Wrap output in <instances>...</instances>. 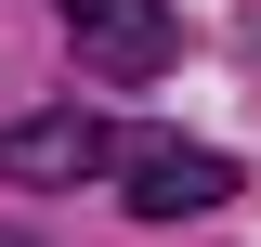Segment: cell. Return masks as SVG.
<instances>
[{
    "label": "cell",
    "mask_w": 261,
    "mask_h": 247,
    "mask_svg": "<svg viewBox=\"0 0 261 247\" xmlns=\"http://www.w3.org/2000/svg\"><path fill=\"white\" fill-rule=\"evenodd\" d=\"M65 52L92 65L105 91H144L183 65V13L170 0H65Z\"/></svg>",
    "instance_id": "cell-1"
},
{
    "label": "cell",
    "mask_w": 261,
    "mask_h": 247,
    "mask_svg": "<svg viewBox=\"0 0 261 247\" xmlns=\"http://www.w3.org/2000/svg\"><path fill=\"white\" fill-rule=\"evenodd\" d=\"M118 182H130L144 221H196V208L235 195V156L222 143H170V130H118Z\"/></svg>",
    "instance_id": "cell-2"
},
{
    "label": "cell",
    "mask_w": 261,
    "mask_h": 247,
    "mask_svg": "<svg viewBox=\"0 0 261 247\" xmlns=\"http://www.w3.org/2000/svg\"><path fill=\"white\" fill-rule=\"evenodd\" d=\"M92 169H118V130L92 104H53V117L0 130V182H92Z\"/></svg>",
    "instance_id": "cell-3"
}]
</instances>
